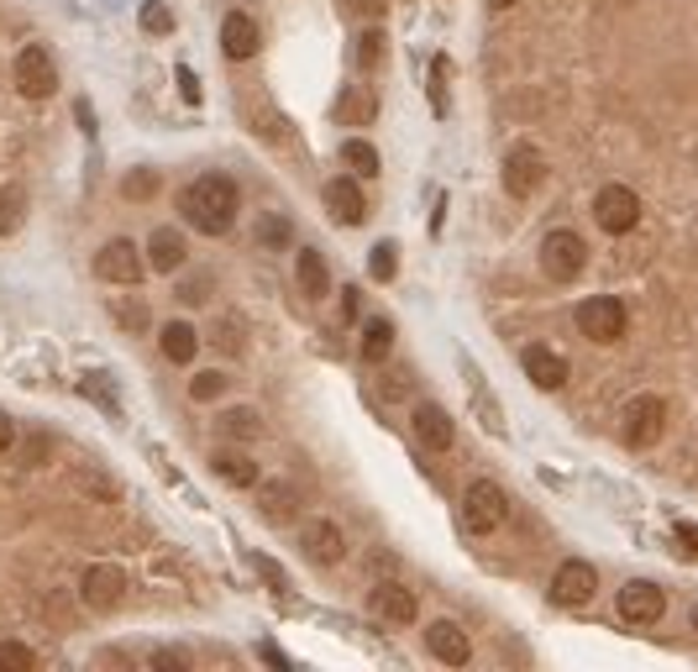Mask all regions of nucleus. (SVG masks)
<instances>
[{"label":"nucleus","instance_id":"1","mask_svg":"<svg viewBox=\"0 0 698 672\" xmlns=\"http://www.w3.org/2000/svg\"><path fill=\"white\" fill-rule=\"evenodd\" d=\"M179 211L194 232H205V237H226L232 226H237V211H242V194L237 185L226 179V174H200V179H189L185 194H179Z\"/></svg>","mask_w":698,"mask_h":672},{"label":"nucleus","instance_id":"2","mask_svg":"<svg viewBox=\"0 0 698 672\" xmlns=\"http://www.w3.org/2000/svg\"><path fill=\"white\" fill-rule=\"evenodd\" d=\"M583 263H589V247H583L578 232L557 226V232L541 237V273H546L552 284H572V279L583 273Z\"/></svg>","mask_w":698,"mask_h":672},{"label":"nucleus","instance_id":"3","mask_svg":"<svg viewBox=\"0 0 698 672\" xmlns=\"http://www.w3.org/2000/svg\"><path fill=\"white\" fill-rule=\"evenodd\" d=\"M505 515H510V499H505V488L494 484V479L468 484V494H462V526H468V531L488 537V531L505 526Z\"/></svg>","mask_w":698,"mask_h":672},{"label":"nucleus","instance_id":"4","mask_svg":"<svg viewBox=\"0 0 698 672\" xmlns=\"http://www.w3.org/2000/svg\"><path fill=\"white\" fill-rule=\"evenodd\" d=\"M625 326H630V316H625V305H619L615 295H593V299L578 305V331H583L589 342H599V347L619 342Z\"/></svg>","mask_w":698,"mask_h":672},{"label":"nucleus","instance_id":"5","mask_svg":"<svg viewBox=\"0 0 698 672\" xmlns=\"http://www.w3.org/2000/svg\"><path fill=\"white\" fill-rule=\"evenodd\" d=\"M593 221L610 232V237H625V232H636V221H641V194L625 185H604L593 194Z\"/></svg>","mask_w":698,"mask_h":672},{"label":"nucleus","instance_id":"6","mask_svg":"<svg viewBox=\"0 0 698 672\" xmlns=\"http://www.w3.org/2000/svg\"><path fill=\"white\" fill-rule=\"evenodd\" d=\"M667 431V400L662 394H636L625 404V441L630 447H656Z\"/></svg>","mask_w":698,"mask_h":672},{"label":"nucleus","instance_id":"7","mask_svg":"<svg viewBox=\"0 0 698 672\" xmlns=\"http://www.w3.org/2000/svg\"><path fill=\"white\" fill-rule=\"evenodd\" d=\"M593 589H599V573H593V563H583V557H567V563L552 573V599H557L563 610H583L593 599Z\"/></svg>","mask_w":698,"mask_h":672},{"label":"nucleus","instance_id":"8","mask_svg":"<svg viewBox=\"0 0 698 672\" xmlns=\"http://www.w3.org/2000/svg\"><path fill=\"white\" fill-rule=\"evenodd\" d=\"M16 90L27 101H48L58 90V63L48 48H22V58H16Z\"/></svg>","mask_w":698,"mask_h":672},{"label":"nucleus","instance_id":"9","mask_svg":"<svg viewBox=\"0 0 698 672\" xmlns=\"http://www.w3.org/2000/svg\"><path fill=\"white\" fill-rule=\"evenodd\" d=\"M662 615H667V593L656 589V583L636 578V583L619 589V620L625 625H656Z\"/></svg>","mask_w":698,"mask_h":672},{"label":"nucleus","instance_id":"10","mask_svg":"<svg viewBox=\"0 0 698 672\" xmlns=\"http://www.w3.org/2000/svg\"><path fill=\"white\" fill-rule=\"evenodd\" d=\"M410 431H415V441H421L426 452H452V441H457L452 415H447L441 404H415V410H410Z\"/></svg>","mask_w":698,"mask_h":672},{"label":"nucleus","instance_id":"11","mask_svg":"<svg viewBox=\"0 0 698 672\" xmlns=\"http://www.w3.org/2000/svg\"><path fill=\"white\" fill-rule=\"evenodd\" d=\"M142 252H137L127 237H116V243H106L100 252H95V273L106 279V284H137L142 279Z\"/></svg>","mask_w":698,"mask_h":672},{"label":"nucleus","instance_id":"12","mask_svg":"<svg viewBox=\"0 0 698 672\" xmlns=\"http://www.w3.org/2000/svg\"><path fill=\"white\" fill-rule=\"evenodd\" d=\"M80 593L90 610H116L121 604V593H127V573L116 563H95L90 573L80 578Z\"/></svg>","mask_w":698,"mask_h":672},{"label":"nucleus","instance_id":"13","mask_svg":"<svg viewBox=\"0 0 698 672\" xmlns=\"http://www.w3.org/2000/svg\"><path fill=\"white\" fill-rule=\"evenodd\" d=\"M541 179H546V163H541V153L531 148V142H520L510 158H505V189H510L514 200H525V194H536Z\"/></svg>","mask_w":698,"mask_h":672},{"label":"nucleus","instance_id":"14","mask_svg":"<svg viewBox=\"0 0 698 672\" xmlns=\"http://www.w3.org/2000/svg\"><path fill=\"white\" fill-rule=\"evenodd\" d=\"M426 651L436 657V662H447V668H462V662L473 657V641H468V630H462V625L436 620V625H426Z\"/></svg>","mask_w":698,"mask_h":672},{"label":"nucleus","instance_id":"15","mask_svg":"<svg viewBox=\"0 0 698 672\" xmlns=\"http://www.w3.org/2000/svg\"><path fill=\"white\" fill-rule=\"evenodd\" d=\"M520 368H525V378H531L536 389H546V394L567 384V357L552 347H525L520 352Z\"/></svg>","mask_w":698,"mask_h":672},{"label":"nucleus","instance_id":"16","mask_svg":"<svg viewBox=\"0 0 698 672\" xmlns=\"http://www.w3.org/2000/svg\"><path fill=\"white\" fill-rule=\"evenodd\" d=\"M221 54L232 58V63H247V58L258 54V22L247 11H232L221 22Z\"/></svg>","mask_w":698,"mask_h":672},{"label":"nucleus","instance_id":"17","mask_svg":"<svg viewBox=\"0 0 698 672\" xmlns=\"http://www.w3.org/2000/svg\"><path fill=\"white\" fill-rule=\"evenodd\" d=\"M326 211L336 215L342 226H357V221L368 215V200H363V189H357L352 174H342V179H331V185H326Z\"/></svg>","mask_w":698,"mask_h":672},{"label":"nucleus","instance_id":"18","mask_svg":"<svg viewBox=\"0 0 698 672\" xmlns=\"http://www.w3.org/2000/svg\"><path fill=\"white\" fill-rule=\"evenodd\" d=\"M299 546H305V557L310 563H342V552H347V541H342V531L331 526V520H310L305 526V537H299Z\"/></svg>","mask_w":698,"mask_h":672},{"label":"nucleus","instance_id":"19","mask_svg":"<svg viewBox=\"0 0 698 672\" xmlns=\"http://www.w3.org/2000/svg\"><path fill=\"white\" fill-rule=\"evenodd\" d=\"M368 604H374L378 620H389V625H415V593L400 589V583H378L368 593Z\"/></svg>","mask_w":698,"mask_h":672},{"label":"nucleus","instance_id":"20","mask_svg":"<svg viewBox=\"0 0 698 672\" xmlns=\"http://www.w3.org/2000/svg\"><path fill=\"white\" fill-rule=\"evenodd\" d=\"M374 116H378V95H374V90L347 84V90H342V101H336V121H342V127H374Z\"/></svg>","mask_w":698,"mask_h":672},{"label":"nucleus","instance_id":"21","mask_svg":"<svg viewBox=\"0 0 698 672\" xmlns=\"http://www.w3.org/2000/svg\"><path fill=\"white\" fill-rule=\"evenodd\" d=\"M147 263L158 273H179L185 269V237H179L174 226H158V232L147 237Z\"/></svg>","mask_w":698,"mask_h":672},{"label":"nucleus","instance_id":"22","mask_svg":"<svg viewBox=\"0 0 698 672\" xmlns=\"http://www.w3.org/2000/svg\"><path fill=\"white\" fill-rule=\"evenodd\" d=\"M295 279H299V295H310V299L331 295V273H326V258L316 252V247H305V252L295 258Z\"/></svg>","mask_w":698,"mask_h":672},{"label":"nucleus","instance_id":"23","mask_svg":"<svg viewBox=\"0 0 698 672\" xmlns=\"http://www.w3.org/2000/svg\"><path fill=\"white\" fill-rule=\"evenodd\" d=\"M215 479H221V484H232V488H252L258 484V462L247 458V452H232V447H226V452H215Z\"/></svg>","mask_w":698,"mask_h":672},{"label":"nucleus","instance_id":"24","mask_svg":"<svg viewBox=\"0 0 698 672\" xmlns=\"http://www.w3.org/2000/svg\"><path fill=\"white\" fill-rule=\"evenodd\" d=\"M158 342H163V357H168V363H179V368L194 363V352H200V337H194V326H189V321H168Z\"/></svg>","mask_w":698,"mask_h":672},{"label":"nucleus","instance_id":"25","mask_svg":"<svg viewBox=\"0 0 698 672\" xmlns=\"http://www.w3.org/2000/svg\"><path fill=\"white\" fill-rule=\"evenodd\" d=\"M336 158H342V168H347L352 179H374L378 174V148L374 142H363V137H347Z\"/></svg>","mask_w":698,"mask_h":672},{"label":"nucleus","instance_id":"26","mask_svg":"<svg viewBox=\"0 0 698 672\" xmlns=\"http://www.w3.org/2000/svg\"><path fill=\"white\" fill-rule=\"evenodd\" d=\"M389 352H394V321H389V316L363 321V357H368V363H383Z\"/></svg>","mask_w":698,"mask_h":672},{"label":"nucleus","instance_id":"27","mask_svg":"<svg viewBox=\"0 0 698 672\" xmlns=\"http://www.w3.org/2000/svg\"><path fill=\"white\" fill-rule=\"evenodd\" d=\"M263 515H269L273 526H284V520L295 515V494H289L284 484H269L263 488Z\"/></svg>","mask_w":698,"mask_h":672},{"label":"nucleus","instance_id":"28","mask_svg":"<svg viewBox=\"0 0 698 672\" xmlns=\"http://www.w3.org/2000/svg\"><path fill=\"white\" fill-rule=\"evenodd\" d=\"M0 672H37V651L22 641H0Z\"/></svg>","mask_w":698,"mask_h":672},{"label":"nucleus","instance_id":"29","mask_svg":"<svg viewBox=\"0 0 698 672\" xmlns=\"http://www.w3.org/2000/svg\"><path fill=\"white\" fill-rule=\"evenodd\" d=\"M383 43H389V37H383L378 27L363 32V37H357V69H378V63H383V54H389Z\"/></svg>","mask_w":698,"mask_h":672},{"label":"nucleus","instance_id":"30","mask_svg":"<svg viewBox=\"0 0 698 672\" xmlns=\"http://www.w3.org/2000/svg\"><path fill=\"white\" fill-rule=\"evenodd\" d=\"M142 32H153V37H163V32H174V11L163 5V0H142Z\"/></svg>","mask_w":698,"mask_h":672},{"label":"nucleus","instance_id":"31","mask_svg":"<svg viewBox=\"0 0 698 672\" xmlns=\"http://www.w3.org/2000/svg\"><path fill=\"white\" fill-rule=\"evenodd\" d=\"M368 269H374L378 284H389V279L400 273V247H394V243H378L374 258H368Z\"/></svg>","mask_w":698,"mask_h":672},{"label":"nucleus","instance_id":"32","mask_svg":"<svg viewBox=\"0 0 698 672\" xmlns=\"http://www.w3.org/2000/svg\"><path fill=\"white\" fill-rule=\"evenodd\" d=\"M221 431H226V436H237V441H252V436H258V415H252V410H226V415H221Z\"/></svg>","mask_w":698,"mask_h":672},{"label":"nucleus","instance_id":"33","mask_svg":"<svg viewBox=\"0 0 698 672\" xmlns=\"http://www.w3.org/2000/svg\"><path fill=\"white\" fill-rule=\"evenodd\" d=\"M22 205H27V194L16 185L0 194V232H16V226H22Z\"/></svg>","mask_w":698,"mask_h":672},{"label":"nucleus","instance_id":"34","mask_svg":"<svg viewBox=\"0 0 698 672\" xmlns=\"http://www.w3.org/2000/svg\"><path fill=\"white\" fill-rule=\"evenodd\" d=\"M121 194H127V200H153V194H158V174H153V168H137V174H127Z\"/></svg>","mask_w":698,"mask_h":672},{"label":"nucleus","instance_id":"35","mask_svg":"<svg viewBox=\"0 0 698 672\" xmlns=\"http://www.w3.org/2000/svg\"><path fill=\"white\" fill-rule=\"evenodd\" d=\"M226 384H232L226 374H194V378H189V394H194L200 404H205V400H221V394H226Z\"/></svg>","mask_w":698,"mask_h":672},{"label":"nucleus","instance_id":"36","mask_svg":"<svg viewBox=\"0 0 698 672\" xmlns=\"http://www.w3.org/2000/svg\"><path fill=\"white\" fill-rule=\"evenodd\" d=\"M258 243L263 247H289V221H284V215H263V221H258Z\"/></svg>","mask_w":698,"mask_h":672},{"label":"nucleus","instance_id":"37","mask_svg":"<svg viewBox=\"0 0 698 672\" xmlns=\"http://www.w3.org/2000/svg\"><path fill=\"white\" fill-rule=\"evenodd\" d=\"M447 69H452V63H447V58H436V63H430V106L436 110H447Z\"/></svg>","mask_w":698,"mask_h":672},{"label":"nucleus","instance_id":"38","mask_svg":"<svg viewBox=\"0 0 698 672\" xmlns=\"http://www.w3.org/2000/svg\"><path fill=\"white\" fill-rule=\"evenodd\" d=\"M672 537H677V546H683L688 557H698V520H677V531H672Z\"/></svg>","mask_w":698,"mask_h":672},{"label":"nucleus","instance_id":"39","mask_svg":"<svg viewBox=\"0 0 698 672\" xmlns=\"http://www.w3.org/2000/svg\"><path fill=\"white\" fill-rule=\"evenodd\" d=\"M205 290H211V279H185V284H179V299H185V305H200Z\"/></svg>","mask_w":698,"mask_h":672},{"label":"nucleus","instance_id":"40","mask_svg":"<svg viewBox=\"0 0 698 672\" xmlns=\"http://www.w3.org/2000/svg\"><path fill=\"white\" fill-rule=\"evenodd\" d=\"M116 316H121V326H127V331H147V310H142V305H127V310L116 305Z\"/></svg>","mask_w":698,"mask_h":672},{"label":"nucleus","instance_id":"41","mask_svg":"<svg viewBox=\"0 0 698 672\" xmlns=\"http://www.w3.org/2000/svg\"><path fill=\"white\" fill-rule=\"evenodd\" d=\"M153 668H158V672H179V668H185V657H179V651H158V657H153Z\"/></svg>","mask_w":698,"mask_h":672},{"label":"nucleus","instance_id":"42","mask_svg":"<svg viewBox=\"0 0 698 672\" xmlns=\"http://www.w3.org/2000/svg\"><path fill=\"white\" fill-rule=\"evenodd\" d=\"M11 441H16V426H11V421L0 415V452H11Z\"/></svg>","mask_w":698,"mask_h":672},{"label":"nucleus","instance_id":"43","mask_svg":"<svg viewBox=\"0 0 698 672\" xmlns=\"http://www.w3.org/2000/svg\"><path fill=\"white\" fill-rule=\"evenodd\" d=\"M179 84H185V101H200V84H194V74H189V69H179Z\"/></svg>","mask_w":698,"mask_h":672},{"label":"nucleus","instance_id":"44","mask_svg":"<svg viewBox=\"0 0 698 672\" xmlns=\"http://www.w3.org/2000/svg\"><path fill=\"white\" fill-rule=\"evenodd\" d=\"M352 11H363V16H378V11H383V0H347Z\"/></svg>","mask_w":698,"mask_h":672},{"label":"nucleus","instance_id":"45","mask_svg":"<svg viewBox=\"0 0 698 672\" xmlns=\"http://www.w3.org/2000/svg\"><path fill=\"white\" fill-rule=\"evenodd\" d=\"M488 5H494V11H510L514 0H488Z\"/></svg>","mask_w":698,"mask_h":672},{"label":"nucleus","instance_id":"46","mask_svg":"<svg viewBox=\"0 0 698 672\" xmlns=\"http://www.w3.org/2000/svg\"><path fill=\"white\" fill-rule=\"evenodd\" d=\"M694 630H698V610H694Z\"/></svg>","mask_w":698,"mask_h":672}]
</instances>
